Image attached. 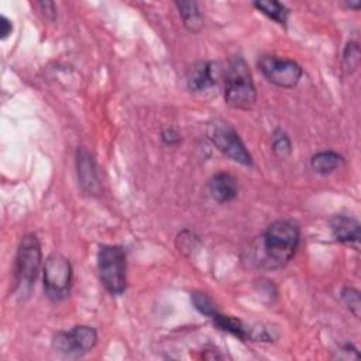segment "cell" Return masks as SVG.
<instances>
[{
    "label": "cell",
    "instance_id": "obj_2",
    "mask_svg": "<svg viewBox=\"0 0 361 361\" xmlns=\"http://www.w3.org/2000/svg\"><path fill=\"white\" fill-rule=\"evenodd\" d=\"M224 102L235 110H250L257 102V90L250 66L240 55L233 56L226 68Z\"/></svg>",
    "mask_w": 361,
    "mask_h": 361
},
{
    "label": "cell",
    "instance_id": "obj_15",
    "mask_svg": "<svg viewBox=\"0 0 361 361\" xmlns=\"http://www.w3.org/2000/svg\"><path fill=\"white\" fill-rule=\"evenodd\" d=\"M179 11V16L183 21V25L188 31L196 34L203 27V18L199 11L196 1H176L175 3Z\"/></svg>",
    "mask_w": 361,
    "mask_h": 361
},
{
    "label": "cell",
    "instance_id": "obj_16",
    "mask_svg": "<svg viewBox=\"0 0 361 361\" xmlns=\"http://www.w3.org/2000/svg\"><path fill=\"white\" fill-rule=\"evenodd\" d=\"M252 6L265 14L268 18L274 20L279 25H286L289 10L279 1L275 0H261V1H254Z\"/></svg>",
    "mask_w": 361,
    "mask_h": 361
},
{
    "label": "cell",
    "instance_id": "obj_10",
    "mask_svg": "<svg viewBox=\"0 0 361 361\" xmlns=\"http://www.w3.org/2000/svg\"><path fill=\"white\" fill-rule=\"evenodd\" d=\"M217 63L212 61H199L193 63L186 72V85L190 92H203L217 83L219 79Z\"/></svg>",
    "mask_w": 361,
    "mask_h": 361
},
{
    "label": "cell",
    "instance_id": "obj_22",
    "mask_svg": "<svg viewBox=\"0 0 361 361\" xmlns=\"http://www.w3.org/2000/svg\"><path fill=\"white\" fill-rule=\"evenodd\" d=\"M0 28H1L0 30V38L1 39H6L13 31V24L6 16H0Z\"/></svg>",
    "mask_w": 361,
    "mask_h": 361
},
{
    "label": "cell",
    "instance_id": "obj_13",
    "mask_svg": "<svg viewBox=\"0 0 361 361\" xmlns=\"http://www.w3.org/2000/svg\"><path fill=\"white\" fill-rule=\"evenodd\" d=\"M209 317L213 320V323L217 329L227 331L240 340H259L258 334L254 331V329H250L240 319H235L228 314H223L219 310H214Z\"/></svg>",
    "mask_w": 361,
    "mask_h": 361
},
{
    "label": "cell",
    "instance_id": "obj_3",
    "mask_svg": "<svg viewBox=\"0 0 361 361\" xmlns=\"http://www.w3.org/2000/svg\"><path fill=\"white\" fill-rule=\"evenodd\" d=\"M100 282L110 295H121L127 286V255L123 247L104 244L97 252Z\"/></svg>",
    "mask_w": 361,
    "mask_h": 361
},
{
    "label": "cell",
    "instance_id": "obj_6",
    "mask_svg": "<svg viewBox=\"0 0 361 361\" xmlns=\"http://www.w3.org/2000/svg\"><path fill=\"white\" fill-rule=\"evenodd\" d=\"M44 292L52 302H61L68 298L72 286V264L59 254L52 252L47 257L42 268Z\"/></svg>",
    "mask_w": 361,
    "mask_h": 361
},
{
    "label": "cell",
    "instance_id": "obj_19",
    "mask_svg": "<svg viewBox=\"0 0 361 361\" xmlns=\"http://www.w3.org/2000/svg\"><path fill=\"white\" fill-rule=\"evenodd\" d=\"M343 61H344V68L350 72H353L360 62V48L355 41L347 42L344 52H343Z\"/></svg>",
    "mask_w": 361,
    "mask_h": 361
},
{
    "label": "cell",
    "instance_id": "obj_12",
    "mask_svg": "<svg viewBox=\"0 0 361 361\" xmlns=\"http://www.w3.org/2000/svg\"><path fill=\"white\" fill-rule=\"evenodd\" d=\"M330 228L333 237L343 244H350L358 248L360 243V223L358 220L345 214H336L330 219Z\"/></svg>",
    "mask_w": 361,
    "mask_h": 361
},
{
    "label": "cell",
    "instance_id": "obj_5",
    "mask_svg": "<svg viewBox=\"0 0 361 361\" xmlns=\"http://www.w3.org/2000/svg\"><path fill=\"white\" fill-rule=\"evenodd\" d=\"M210 142L228 159L245 166H252V155L247 149L234 127L223 118H213L206 126Z\"/></svg>",
    "mask_w": 361,
    "mask_h": 361
},
{
    "label": "cell",
    "instance_id": "obj_7",
    "mask_svg": "<svg viewBox=\"0 0 361 361\" xmlns=\"http://www.w3.org/2000/svg\"><path fill=\"white\" fill-rule=\"evenodd\" d=\"M258 69L269 83L283 89L295 87L303 73L302 66L293 59L275 55H262L258 59Z\"/></svg>",
    "mask_w": 361,
    "mask_h": 361
},
{
    "label": "cell",
    "instance_id": "obj_21",
    "mask_svg": "<svg viewBox=\"0 0 361 361\" xmlns=\"http://www.w3.org/2000/svg\"><path fill=\"white\" fill-rule=\"evenodd\" d=\"M161 137H162L164 142H165V144H168V145H176V144L180 141V135H179V133H178L175 128H172V127L165 128V130L162 131Z\"/></svg>",
    "mask_w": 361,
    "mask_h": 361
},
{
    "label": "cell",
    "instance_id": "obj_14",
    "mask_svg": "<svg viewBox=\"0 0 361 361\" xmlns=\"http://www.w3.org/2000/svg\"><path fill=\"white\" fill-rule=\"evenodd\" d=\"M344 164V158L336 151H320L310 158V166L320 175H329Z\"/></svg>",
    "mask_w": 361,
    "mask_h": 361
},
{
    "label": "cell",
    "instance_id": "obj_23",
    "mask_svg": "<svg viewBox=\"0 0 361 361\" xmlns=\"http://www.w3.org/2000/svg\"><path fill=\"white\" fill-rule=\"evenodd\" d=\"M345 6L350 7V8H354V10H358L361 3L360 1H345Z\"/></svg>",
    "mask_w": 361,
    "mask_h": 361
},
{
    "label": "cell",
    "instance_id": "obj_18",
    "mask_svg": "<svg viewBox=\"0 0 361 361\" xmlns=\"http://www.w3.org/2000/svg\"><path fill=\"white\" fill-rule=\"evenodd\" d=\"M341 299L345 303V306L348 307V310L355 316L360 317V307H361V298H360V292L354 288L345 286L341 290Z\"/></svg>",
    "mask_w": 361,
    "mask_h": 361
},
{
    "label": "cell",
    "instance_id": "obj_1",
    "mask_svg": "<svg viewBox=\"0 0 361 361\" xmlns=\"http://www.w3.org/2000/svg\"><path fill=\"white\" fill-rule=\"evenodd\" d=\"M300 228L292 220H275L262 234V252L272 268L285 267L295 255Z\"/></svg>",
    "mask_w": 361,
    "mask_h": 361
},
{
    "label": "cell",
    "instance_id": "obj_8",
    "mask_svg": "<svg viewBox=\"0 0 361 361\" xmlns=\"http://www.w3.org/2000/svg\"><path fill=\"white\" fill-rule=\"evenodd\" d=\"M97 344L96 329L79 324L68 331H58L52 338L55 351L68 357H82L92 351Z\"/></svg>",
    "mask_w": 361,
    "mask_h": 361
},
{
    "label": "cell",
    "instance_id": "obj_9",
    "mask_svg": "<svg viewBox=\"0 0 361 361\" xmlns=\"http://www.w3.org/2000/svg\"><path fill=\"white\" fill-rule=\"evenodd\" d=\"M76 175L80 188L92 196H97L102 192V183L99 178L97 164L94 157L85 148L79 147L76 151Z\"/></svg>",
    "mask_w": 361,
    "mask_h": 361
},
{
    "label": "cell",
    "instance_id": "obj_17",
    "mask_svg": "<svg viewBox=\"0 0 361 361\" xmlns=\"http://www.w3.org/2000/svg\"><path fill=\"white\" fill-rule=\"evenodd\" d=\"M272 151L278 158H286L292 152V142L288 134L281 128H276L272 134Z\"/></svg>",
    "mask_w": 361,
    "mask_h": 361
},
{
    "label": "cell",
    "instance_id": "obj_11",
    "mask_svg": "<svg viewBox=\"0 0 361 361\" xmlns=\"http://www.w3.org/2000/svg\"><path fill=\"white\" fill-rule=\"evenodd\" d=\"M209 192L217 203H228L238 195V182L230 172H217L209 180Z\"/></svg>",
    "mask_w": 361,
    "mask_h": 361
},
{
    "label": "cell",
    "instance_id": "obj_20",
    "mask_svg": "<svg viewBox=\"0 0 361 361\" xmlns=\"http://www.w3.org/2000/svg\"><path fill=\"white\" fill-rule=\"evenodd\" d=\"M190 299H192L193 306H195L202 314H204V316H207V317H209L214 310H217L216 306H214V303H213V300H212L204 292H193L192 296H190Z\"/></svg>",
    "mask_w": 361,
    "mask_h": 361
},
{
    "label": "cell",
    "instance_id": "obj_4",
    "mask_svg": "<svg viewBox=\"0 0 361 361\" xmlns=\"http://www.w3.org/2000/svg\"><path fill=\"white\" fill-rule=\"evenodd\" d=\"M41 264L42 251L38 237L35 234L24 235L18 244L14 264L16 288L20 289V292H30L39 274Z\"/></svg>",
    "mask_w": 361,
    "mask_h": 361
}]
</instances>
